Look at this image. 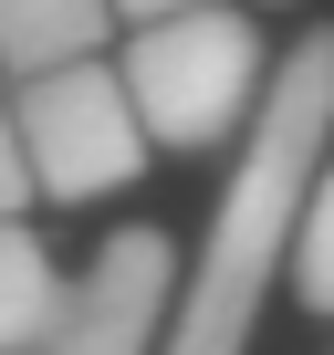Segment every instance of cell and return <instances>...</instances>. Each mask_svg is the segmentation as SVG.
Here are the masks:
<instances>
[{
    "instance_id": "1",
    "label": "cell",
    "mask_w": 334,
    "mask_h": 355,
    "mask_svg": "<svg viewBox=\"0 0 334 355\" xmlns=\"http://www.w3.org/2000/svg\"><path fill=\"white\" fill-rule=\"evenodd\" d=\"M334 157V32H303L251 125H240V167L220 178V209L178 272V293H167V334L157 355H251L261 334V303L292 261V230H303V189H313V167Z\"/></svg>"
},
{
    "instance_id": "2",
    "label": "cell",
    "mask_w": 334,
    "mask_h": 355,
    "mask_svg": "<svg viewBox=\"0 0 334 355\" xmlns=\"http://www.w3.org/2000/svg\"><path fill=\"white\" fill-rule=\"evenodd\" d=\"M115 73H125V105H136L157 157H220V146H240V125L272 84V53L230 0H209V11L125 32Z\"/></svg>"
},
{
    "instance_id": "3",
    "label": "cell",
    "mask_w": 334,
    "mask_h": 355,
    "mask_svg": "<svg viewBox=\"0 0 334 355\" xmlns=\"http://www.w3.org/2000/svg\"><path fill=\"white\" fill-rule=\"evenodd\" d=\"M11 136L32 157V199L53 209H84V199H115L146 178V125L125 105V73L94 53V63H63V73H21L11 94Z\"/></svg>"
},
{
    "instance_id": "4",
    "label": "cell",
    "mask_w": 334,
    "mask_h": 355,
    "mask_svg": "<svg viewBox=\"0 0 334 355\" xmlns=\"http://www.w3.org/2000/svg\"><path fill=\"white\" fill-rule=\"evenodd\" d=\"M167 293H178V251H167L157 230H115L84 282H73V313L42 355H157L167 334Z\"/></svg>"
},
{
    "instance_id": "5",
    "label": "cell",
    "mask_w": 334,
    "mask_h": 355,
    "mask_svg": "<svg viewBox=\"0 0 334 355\" xmlns=\"http://www.w3.org/2000/svg\"><path fill=\"white\" fill-rule=\"evenodd\" d=\"M73 313V282L32 220H0V355H42Z\"/></svg>"
},
{
    "instance_id": "6",
    "label": "cell",
    "mask_w": 334,
    "mask_h": 355,
    "mask_svg": "<svg viewBox=\"0 0 334 355\" xmlns=\"http://www.w3.org/2000/svg\"><path fill=\"white\" fill-rule=\"evenodd\" d=\"M115 42V0H0V73H63Z\"/></svg>"
},
{
    "instance_id": "7",
    "label": "cell",
    "mask_w": 334,
    "mask_h": 355,
    "mask_svg": "<svg viewBox=\"0 0 334 355\" xmlns=\"http://www.w3.org/2000/svg\"><path fill=\"white\" fill-rule=\"evenodd\" d=\"M292 303L313 324H334V157L313 167V189H303V230H292V261H282Z\"/></svg>"
},
{
    "instance_id": "8",
    "label": "cell",
    "mask_w": 334,
    "mask_h": 355,
    "mask_svg": "<svg viewBox=\"0 0 334 355\" xmlns=\"http://www.w3.org/2000/svg\"><path fill=\"white\" fill-rule=\"evenodd\" d=\"M21 209H32V157L11 136V105H0V220H21Z\"/></svg>"
},
{
    "instance_id": "9",
    "label": "cell",
    "mask_w": 334,
    "mask_h": 355,
    "mask_svg": "<svg viewBox=\"0 0 334 355\" xmlns=\"http://www.w3.org/2000/svg\"><path fill=\"white\" fill-rule=\"evenodd\" d=\"M178 11H209V0H115V32H146V21H178Z\"/></svg>"
}]
</instances>
